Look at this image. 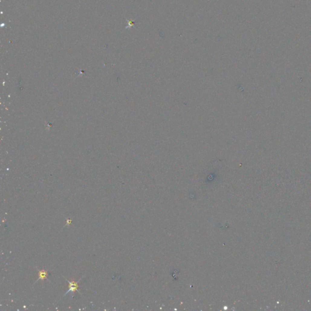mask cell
Returning a JSON list of instances; mask_svg holds the SVG:
<instances>
[{
  "mask_svg": "<svg viewBox=\"0 0 311 311\" xmlns=\"http://www.w3.org/2000/svg\"><path fill=\"white\" fill-rule=\"evenodd\" d=\"M66 280L68 281V284H69V290L67 291V292L64 295V296H65L66 294H68L69 292H72V294L74 295V293L76 292V291H79V284H78V283L77 282H76L74 281H70L68 280H67L66 279Z\"/></svg>",
  "mask_w": 311,
  "mask_h": 311,
  "instance_id": "cell-1",
  "label": "cell"
},
{
  "mask_svg": "<svg viewBox=\"0 0 311 311\" xmlns=\"http://www.w3.org/2000/svg\"><path fill=\"white\" fill-rule=\"evenodd\" d=\"M47 272L44 270H42L38 272V280H44L47 278Z\"/></svg>",
  "mask_w": 311,
  "mask_h": 311,
  "instance_id": "cell-2",
  "label": "cell"
},
{
  "mask_svg": "<svg viewBox=\"0 0 311 311\" xmlns=\"http://www.w3.org/2000/svg\"><path fill=\"white\" fill-rule=\"evenodd\" d=\"M71 220H70V219H68V220H67V224H67V225H68V224H70V223H71Z\"/></svg>",
  "mask_w": 311,
  "mask_h": 311,
  "instance_id": "cell-3",
  "label": "cell"
}]
</instances>
